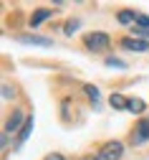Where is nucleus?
Masks as SVG:
<instances>
[{"label":"nucleus","mask_w":149,"mask_h":160,"mask_svg":"<svg viewBox=\"0 0 149 160\" xmlns=\"http://www.w3.org/2000/svg\"><path fill=\"white\" fill-rule=\"evenodd\" d=\"M126 112H132V114H142L144 112V102L139 97H129V109Z\"/></svg>","instance_id":"obj_10"},{"label":"nucleus","mask_w":149,"mask_h":160,"mask_svg":"<svg viewBox=\"0 0 149 160\" xmlns=\"http://www.w3.org/2000/svg\"><path fill=\"white\" fill-rule=\"evenodd\" d=\"M83 43H86L89 51H104V48H109V36L106 33H89L83 38Z\"/></svg>","instance_id":"obj_2"},{"label":"nucleus","mask_w":149,"mask_h":160,"mask_svg":"<svg viewBox=\"0 0 149 160\" xmlns=\"http://www.w3.org/2000/svg\"><path fill=\"white\" fill-rule=\"evenodd\" d=\"M13 94H15V92H10V87H8V84H3V97H5V99H10Z\"/></svg>","instance_id":"obj_18"},{"label":"nucleus","mask_w":149,"mask_h":160,"mask_svg":"<svg viewBox=\"0 0 149 160\" xmlns=\"http://www.w3.org/2000/svg\"><path fill=\"white\" fill-rule=\"evenodd\" d=\"M121 46H124L126 51H134V53H144V51L149 48V43L142 41V38H121Z\"/></svg>","instance_id":"obj_6"},{"label":"nucleus","mask_w":149,"mask_h":160,"mask_svg":"<svg viewBox=\"0 0 149 160\" xmlns=\"http://www.w3.org/2000/svg\"><path fill=\"white\" fill-rule=\"evenodd\" d=\"M109 104L114 107V109H129V97H124V94H111L109 97Z\"/></svg>","instance_id":"obj_8"},{"label":"nucleus","mask_w":149,"mask_h":160,"mask_svg":"<svg viewBox=\"0 0 149 160\" xmlns=\"http://www.w3.org/2000/svg\"><path fill=\"white\" fill-rule=\"evenodd\" d=\"M30 130H33V117H28V119H26V125H23V130H20V135H18V145H23L26 140H28Z\"/></svg>","instance_id":"obj_11"},{"label":"nucleus","mask_w":149,"mask_h":160,"mask_svg":"<svg viewBox=\"0 0 149 160\" xmlns=\"http://www.w3.org/2000/svg\"><path fill=\"white\" fill-rule=\"evenodd\" d=\"M26 119H28V117H23V112L15 109L13 117L8 119V125H5V132H3V135H15V132L20 135V130H23V125H26Z\"/></svg>","instance_id":"obj_3"},{"label":"nucleus","mask_w":149,"mask_h":160,"mask_svg":"<svg viewBox=\"0 0 149 160\" xmlns=\"http://www.w3.org/2000/svg\"><path fill=\"white\" fill-rule=\"evenodd\" d=\"M137 26H142V28H149V18H147V15H137Z\"/></svg>","instance_id":"obj_16"},{"label":"nucleus","mask_w":149,"mask_h":160,"mask_svg":"<svg viewBox=\"0 0 149 160\" xmlns=\"http://www.w3.org/2000/svg\"><path fill=\"white\" fill-rule=\"evenodd\" d=\"M147 140H149V119H139V125L132 132V142L142 145V142H147Z\"/></svg>","instance_id":"obj_4"},{"label":"nucleus","mask_w":149,"mask_h":160,"mask_svg":"<svg viewBox=\"0 0 149 160\" xmlns=\"http://www.w3.org/2000/svg\"><path fill=\"white\" fill-rule=\"evenodd\" d=\"M121 155H124V145L119 142V140H114V142H106L94 155V160H121Z\"/></svg>","instance_id":"obj_1"},{"label":"nucleus","mask_w":149,"mask_h":160,"mask_svg":"<svg viewBox=\"0 0 149 160\" xmlns=\"http://www.w3.org/2000/svg\"><path fill=\"white\" fill-rule=\"evenodd\" d=\"M137 15H139V13H134V10H121V13L116 15V21L124 23V26H126V23H132V26H134V23H137Z\"/></svg>","instance_id":"obj_9"},{"label":"nucleus","mask_w":149,"mask_h":160,"mask_svg":"<svg viewBox=\"0 0 149 160\" xmlns=\"http://www.w3.org/2000/svg\"><path fill=\"white\" fill-rule=\"evenodd\" d=\"M46 160H66L61 152H51V155H46Z\"/></svg>","instance_id":"obj_17"},{"label":"nucleus","mask_w":149,"mask_h":160,"mask_svg":"<svg viewBox=\"0 0 149 160\" xmlns=\"http://www.w3.org/2000/svg\"><path fill=\"white\" fill-rule=\"evenodd\" d=\"M132 33H134V36H139L142 41H144V38L149 36V28H142V26H132Z\"/></svg>","instance_id":"obj_13"},{"label":"nucleus","mask_w":149,"mask_h":160,"mask_svg":"<svg viewBox=\"0 0 149 160\" xmlns=\"http://www.w3.org/2000/svg\"><path fill=\"white\" fill-rule=\"evenodd\" d=\"M76 28H78V21H68V23H66V28H63V33H66V36H73V33H76Z\"/></svg>","instance_id":"obj_14"},{"label":"nucleus","mask_w":149,"mask_h":160,"mask_svg":"<svg viewBox=\"0 0 149 160\" xmlns=\"http://www.w3.org/2000/svg\"><path fill=\"white\" fill-rule=\"evenodd\" d=\"M106 66H124V61H121V58H114V56H109V58H106Z\"/></svg>","instance_id":"obj_15"},{"label":"nucleus","mask_w":149,"mask_h":160,"mask_svg":"<svg viewBox=\"0 0 149 160\" xmlns=\"http://www.w3.org/2000/svg\"><path fill=\"white\" fill-rule=\"evenodd\" d=\"M51 15H53V10H51V8H40V10H35V13L30 15V26H33V28H38V26L43 23L46 18H51Z\"/></svg>","instance_id":"obj_7"},{"label":"nucleus","mask_w":149,"mask_h":160,"mask_svg":"<svg viewBox=\"0 0 149 160\" xmlns=\"http://www.w3.org/2000/svg\"><path fill=\"white\" fill-rule=\"evenodd\" d=\"M20 43H28V46H51L53 41L48 36H35V33H26V36H18Z\"/></svg>","instance_id":"obj_5"},{"label":"nucleus","mask_w":149,"mask_h":160,"mask_svg":"<svg viewBox=\"0 0 149 160\" xmlns=\"http://www.w3.org/2000/svg\"><path fill=\"white\" fill-rule=\"evenodd\" d=\"M83 89H86V94H89V99H94V104L99 102V89L94 87V84H86V87H83Z\"/></svg>","instance_id":"obj_12"}]
</instances>
